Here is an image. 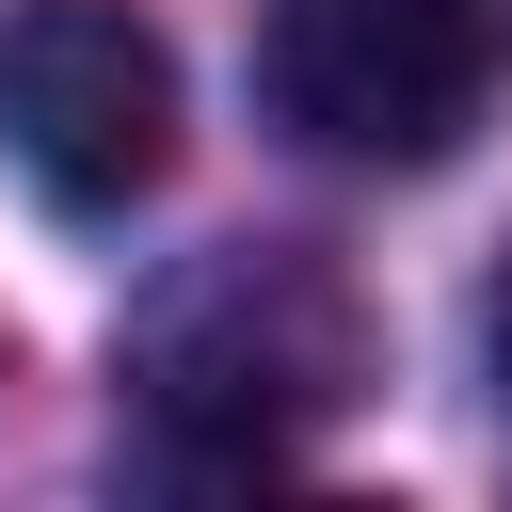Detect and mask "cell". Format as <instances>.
Returning <instances> with one entry per match:
<instances>
[{"instance_id":"obj_1","label":"cell","mask_w":512,"mask_h":512,"mask_svg":"<svg viewBox=\"0 0 512 512\" xmlns=\"http://www.w3.org/2000/svg\"><path fill=\"white\" fill-rule=\"evenodd\" d=\"M512 16L496 0H272L256 16V96L304 160L352 176H432L496 112Z\"/></svg>"},{"instance_id":"obj_2","label":"cell","mask_w":512,"mask_h":512,"mask_svg":"<svg viewBox=\"0 0 512 512\" xmlns=\"http://www.w3.org/2000/svg\"><path fill=\"white\" fill-rule=\"evenodd\" d=\"M128 384L192 464H272L304 416L352 400V304L320 256H208L128 336Z\"/></svg>"},{"instance_id":"obj_3","label":"cell","mask_w":512,"mask_h":512,"mask_svg":"<svg viewBox=\"0 0 512 512\" xmlns=\"http://www.w3.org/2000/svg\"><path fill=\"white\" fill-rule=\"evenodd\" d=\"M0 144L64 224H112L176 160V48L128 0H16L0 16Z\"/></svg>"}]
</instances>
